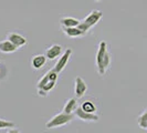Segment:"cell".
Returning <instances> with one entry per match:
<instances>
[{"label": "cell", "instance_id": "d6986e66", "mask_svg": "<svg viewBox=\"0 0 147 133\" xmlns=\"http://www.w3.org/2000/svg\"><path fill=\"white\" fill-rule=\"evenodd\" d=\"M1 68H2V63L0 62V70H1Z\"/></svg>", "mask_w": 147, "mask_h": 133}, {"label": "cell", "instance_id": "5bb4252c", "mask_svg": "<svg viewBox=\"0 0 147 133\" xmlns=\"http://www.w3.org/2000/svg\"><path fill=\"white\" fill-rule=\"evenodd\" d=\"M80 22H81L80 20L72 18V17H64L60 19V23L62 27H78Z\"/></svg>", "mask_w": 147, "mask_h": 133}, {"label": "cell", "instance_id": "7a4b0ae2", "mask_svg": "<svg viewBox=\"0 0 147 133\" xmlns=\"http://www.w3.org/2000/svg\"><path fill=\"white\" fill-rule=\"evenodd\" d=\"M103 18V12L101 10H92L88 17H85V19L79 23V28L83 31V32H88L92 29L95 24L98 23V21Z\"/></svg>", "mask_w": 147, "mask_h": 133}, {"label": "cell", "instance_id": "e0dca14e", "mask_svg": "<svg viewBox=\"0 0 147 133\" xmlns=\"http://www.w3.org/2000/svg\"><path fill=\"white\" fill-rule=\"evenodd\" d=\"M50 73H51V71L49 70L47 73L44 74L43 77L38 81V83H37V89H40L41 87H43L45 83H48L49 81H51V79H50Z\"/></svg>", "mask_w": 147, "mask_h": 133}, {"label": "cell", "instance_id": "4fadbf2b", "mask_svg": "<svg viewBox=\"0 0 147 133\" xmlns=\"http://www.w3.org/2000/svg\"><path fill=\"white\" fill-rule=\"evenodd\" d=\"M78 107H79V104H78L76 96H75V98H71V99H69L65 102L64 108H63V111L66 112V113H74V111L76 110Z\"/></svg>", "mask_w": 147, "mask_h": 133}, {"label": "cell", "instance_id": "9c48e42d", "mask_svg": "<svg viewBox=\"0 0 147 133\" xmlns=\"http://www.w3.org/2000/svg\"><path fill=\"white\" fill-rule=\"evenodd\" d=\"M62 30L66 36L70 38L83 37L85 35V32H83L79 27H62Z\"/></svg>", "mask_w": 147, "mask_h": 133}, {"label": "cell", "instance_id": "3957f363", "mask_svg": "<svg viewBox=\"0 0 147 133\" xmlns=\"http://www.w3.org/2000/svg\"><path fill=\"white\" fill-rule=\"evenodd\" d=\"M74 113H66L64 111H62L61 113L55 114L54 117H52L45 124L47 129H54V128H60V126H66L67 123H70L74 119Z\"/></svg>", "mask_w": 147, "mask_h": 133}, {"label": "cell", "instance_id": "8992f818", "mask_svg": "<svg viewBox=\"0 0 147 133\" xmlns=\"http://www.w3.org/2000/svg\"><path fill=\"white\" fill-rule=\"evenodd\" d=\"M88 91V84L85 83V81L80 78V77H76L75 78V86H74V93L76 98H82L84 96V94L86 93Z\"/></svg>", "mask_w": 147, "mask_h": 133}, {"label": "cell", "instance_id": "ba28073f", "mask_svg": "<svg viewBox=\"0 0 147 133\" xmlns=\"http://www.w3.org/2000/svg\"><path fill=\"white\" fill-rule=\"evenodd\" d=\"M61 54H62V47L59 44H53L45 50V57L50 60L57 59Z\"/></svg>", "mask_w": 147, "mask_h": 133}, {"label": "cell", "instance_id": "ac0fdd59", "mask_svg": "<svg viewBox=\"0 0 147 133\" xmlns=\"http://www.w3.org/2000/svg\"><path fill=\"white\" fill-rule=\"evenodd\" d=\"M16 128V124L12 121H8L5 119H0V130L3 129H13Z\"/></svg>", "mask_w": 147, "mask_h": 133}, {"label": "cell", "instance_id": "8fae6325", "mask_svg": "<svg viewBox=\"0 0 147 133\" xmlns=\"http://www.w3.org/2000/svg\"><path fill=\"white\" fill-rule=\"evenodd\" d=\"M17 49L18 48L10 40L0 41V52H2V53H12V52L17 51Z\"/></svg>", "mask_w": 147, "mask_h": 133}, {"label": "cell", "instance_id": "6da1fadb", "mask_svg": "<svg viewBox=\"0 0 147 133\" xmlns=\"http://www.w3.org/2000/svg\"><path fill=\"white\" fill-rule=\"evenodd\" d=\"M111 61L112 59H111L110 52L107 51V43L105 41H101L96 53V66L100 75H104L106 73L107 69L111 66Z\"/></svg>", "mask_w": 147, "mask_h": 133}, {"label": "cell", "instance_id": "5b68a950", "mask_svg": "<svg viewBox=\"0 0 147 133\" xmlns=\"http://www.w3.org/2000/svg\"><path fill=\"white\" fill-rule=\"evenodd\" d=\"M71 54H72V49H66L63 54H61V58L58 60V62L55 63V66L53 68L54 71H57L58 73L62 72L64 70V68L66 66L69 60L71 58Z\"/></svg>", "mask_w": 147, "mask_h": 133}, {"label": "cell", "instance_id": "277c9868", "mask_svg": "<svg viewBox=\"0 0 147 133\" xmlns=\"http://www.w3.org/2000/svg\"><path fill=\"white\" fill-rule=\"evenodd\" d=\"M74 115L82 121H85V122H95V121H98V119H100V117L96 113L86 112V111L83 110L81 107L76 108V110L74 111Z\"/></svg>", "mask_w": 147, "mask_h": 133}, {"label": "cell", "instance_id": "7c38bea8", "mask_svg": "<svg viewBox=\"0 0 147 133\" xmlns=\"http://www.w3.org/2000/svg\"><path fill=\"white\" fill-rule=\"evenodd\" d=\"M55 84H57V81H49L48 83H45L43 87L38 89V94L40 96H43V98L48 96V94L55 88Z\"/></svg>", "mask_w": 147, "mask_h": 133}, {"label": "cell", "instance_id": "ffe728a7", "mask_svg": "<svg viewBox=\"0 0 147 133\" xmlns=\"http://www.w3.org/2000/svg\"><path fill=\"white\" fill-rule=\"evenodd\" d=\"M96 1H101V0H96Z\"/></svg>", "mask_w": 147, "mask_h": 133}, {"label": "cell", "instance_id": "2e32d148", "mask_svg": "<svg viewBox=\"0 0 147 133\" xmlns=\"http://www.w3.org/2000/svg\"><path fill=\"white\" fill-rule=\"evenodd\" d=\"M137 123H138L140 128H142V129H147V108L137 118Z\"/></svg>", "mask_w": 147, "mask_h": 133}, {"label": "cell", "instance_id": "52a82bcc", "mask_svg": "<svg viewBox=\"0 0 147 133\" xmlns=\"http://www.w3.org/2000/svg\"><path fill=\"white\" fill-rule=\"evenodd\" d=\"M7 39L10 40L18 49L27 44V39L23 37V36H21L20 33H17V32H10V33H8Z\"/></svg>", "mask_w": 147, "mask_h": 133}, {"label": "cell", "instance_id": "30bf717a", "mask_svg": "<svg viewBox=\"0 0 147 133\" xmlns=\"http://www.w3.org/2000/svg\"><path fill=\"white\" fill-rule=\"evenodd\" d=\"M47 57L45 54H37V56H33L32 57V60H31V66L33 69H41L42 66L47 63Z\"/></svg>", "mask_w": 147, "mask_h": 133}, {"label": "cell", "instance_id": "9a60e30c", "mask_svg": "<svg viewBox=\"0 0 147 133\" xmlns=\"http://www.w3.org/2000/svg\"><path fill=\"white\" fill-rule=\"evenodd\" d=\"M80 107H81L84 111L90 112V113H95L96 112V105L94 104V102H92V101H90V100H85Z\"/></svg>", "mask_w": 147, "mask_h": 133}]
</instances>
